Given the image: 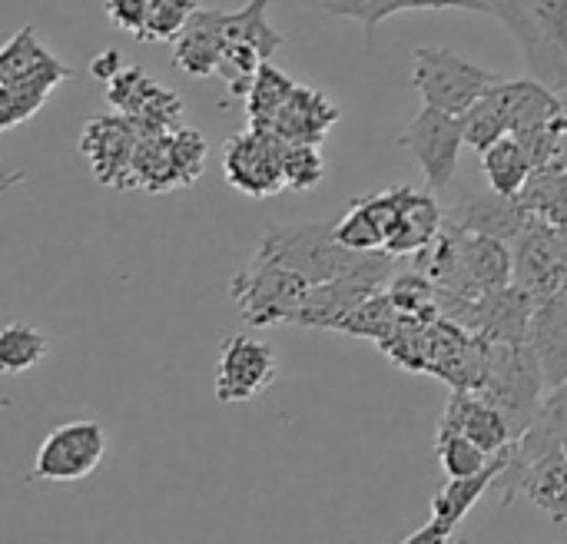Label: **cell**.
<instances>
[{
  "label": "cell",
  "instance_id": "6da1fadb",
  "mask_svg": "<svg viewBox=\"0 0 567 544\" xmlns=\"http://www.w3.org/2000/svg\"><path fill=\"white\" fill-rule=\"evenodd\" d=\"M475 392L492 399L508 415L518 442L535 422L548 389L528 342H485V376Z\"/></svg>",
  "mask_w": 567,
  "mask_h": 544
},
{
  "label": "cell",
  "instance_id": "7a4b0ae2",
  "mask_svg": "<svg viewBox=\"0 0 567 544\" xmlns=\"http://www.w3.org/2000/svg\"><path fill=\"white\" fill-rule=\"evenodd\" d=\"M256 256L279 263V266L306 276L312 286H319V283H329V279L352 273L365 253H352V249L339 246L332 223H296V226L266 229Z\"/></svg>",
  "mask_w": 567,
  "mask_h": 544
},
{
  "label": "cell",
  "instance_id": "3957f363",
  "mask_svg": "<svg viewBox=\"0 0 567 544\" xmlns=\"http://www.w3.org/2000/svg\"><path fill=\"white\" fill-rule=\"evenodd\" d=\"M502 76L439 47H415L412 53V86L422 96V106H435L455 116H465Z\"/></svg>",
  "mask_w": 567,
  "mask_h": 544
},
{
  "label": "cell",
  "instance_id": "277c9868",
  "mask_svg": "<svg viewBox=\"0 0 567 544\" xmlns=\"http://www.w3.org/2000/svg\"><path fill=\"white\" fill-rule=\"evenodd\" d=\"M312 283L279 263L252 256V263L233 279L229 292L239 306V316L249 326H282L296 322Z\"/></svg>",
  "mask_w": 567,
  "mask_h": 544
},
{
  "label": "cell",
  "instance_id": "5b68a950",
  "mask_svg": "<svg viewBox=\"0 0 567 544\" xmlns=\"http://www.w3.org/2000/svg\"><path fill=\"white\" fill-rule=\"evenodd\" d=\"M286 140L266 126H252L229 136L223 146V176L233 189L266 199L286 189Z\"/></svg>",
  "mask_w": 567,
  "mask_h": 544
},
{
  "label": "cell",
  "instance_id": "8992f818",
  "mask_svg": "<svg viewBox=\"0 0 567 544\" xmlns=\"http://www.w3.org/2000/svg\"><path fill=\"white\" fill-rule=\"evenodd\" d=\"M399 146L415 156V163L425 173L429 189L445 193L455 183L458 153L465 146V116L422 106L399 133Z\"/></svg>",
  "mask_w": 567,
  "mask_h": 544
},
{
  "label": "cell",
  "instance_id": "52a82bcc",
  "mask_svg": "<svg viewBox=\"0 0 567 544\" xmlns=\"http://www.w3.org/2000/svg\"><path fill=\"white\" fill-rule=\"evenodd\" d=\"M515 286L535 302H545L567 289V229L528 216L525 229L512 239Z\"/></svg>",
  "mask_w": 567,
  "mask_h": 544
},
{
  "label": "cell",
  "instance_id": "ba28073f",
  "mask_svg": "<svg viewBox=\"0 0 567 544\" xmlns=\"http://www.w3.org/2000/svg\"><path fill=\"white\" fill-rule=\"evenodd\" d=\"M106 459V429L93 419L63 422L40 442L27 482H83Z\"/></svg>",
  "mask_w": 567,
  "mask_h": 544
},
{
  "label": "cell",
  "instance_id": "9c48e42d",
  "mask_svg": "<svg viewBox=\"0 0 567 544\" xmlns=\"http://www.w3.org/2000/svg\"><path fill=\"white\" fill-rule=\"evenodd\" d=\"M279 376V359L269 342H259L252 336H229L219 346L216 356V382L213 392L223 406L249 402L259 392H266Z\"/></svg>",
  "mask_w": 567,
  "mask_h": 544
},
{
  "label": "cell",
  "instance_id": "30bf717a",
  "mask_svg": "<svg viewBox=\"0 0 567 544\" xmlns=\"http://www.w3.org/2000/svg\"><path fill=\"white\" fill-rule=\"evenodd\" d=\"M136 143H140V130L133 126V120L113 110L106 116H93L83 126L80 153L86 156L93 179L100 186L130 189V166H133Z\"/></svg>",
  "mask_w": 567,
  "mask_h": 544
},
{
  "label": "cell",
  "instance_id": "8fae6325",
  "mask_svg": "<svg viewBox=\"0 0 567 544\" xmlns=\"http://www.w3.org/2000/svg\"><path fill=\"white\" fill-rule=\"evenodd\" d=\"M515 445V442H512ZM495 489L502 492V509L515 502V495H528L535 509H542L555 525H567V455L555 452L542 462L518 469L512 462V449L505 459V469L495 479Z\"/></svg>",
  "mask_w": 567,
  "mask_h": 544
},
{
  "label": "cell",
  "instance_id": "7c38bea8",
  "mask_svg": "<svg viewBox=\"0 0 567 544\" xmlns=\"http://www.w3.org/2000/svg\"><path fill=\"white\" fill-rule=\"evenodd\" d=\"M528 209L518 196H502V193H475L468 186H458L452 193V199L445 203V223L465 229V233H478V236H495L512 243L525 223H528Z\"/></svg>",
  "mask_w": 567,
  "mask_h": 544
},
{
  "label": "cell",
  "instance_id": "4fadbf2b",
  "mask_svg": "<svg viewBox=\"0 0 567 544\" xmlns=\"http://www.w3.org/2000/svg\"><path fill=\"white\" fill-rule=\"evenodd\" d=\"M485 96L495 103V110L502 113V120H505L512 136L525 133V130H538V126L567 123L561 93L555 86L542 83L538 76L498 80Z\"/></svg>",
  "mask_w": 567,
  "mask_h": 544
},
{
  "label": "cell",
  "instance_id": "5bb4252c",
  "mask_svg": "<svg viewBox=\"0 0 567 544\" xmlns=\"http://www.w3.org/2000/svg\"><path fill=\"white\" fill-rule=\"evenodd\" d=\"M402 206V186H389L369 196H359L339 223H332L336 243L352 253H385V243L395 229Z\"/></svg>",
  "mask_w": 567,
  "mask_h": 544
},
{
  "label": "cell",
  "instance_id": "9a60e30c",
  "mask_svg": "<svg viewBox=\"0 0 567 544\" xmlns=\"http://www.w3.org/2000/svg\"><path fill=\"white\" fill-rule=\"evenodd\" d=\"M223 53H226V10L199 7L173 40V66L186 76L203 80L219 73Z\"/></svg>",
  "mask_w": 567,
  "mask_h": 544
},
{
  "label": "cell",
  "instance_id": "2e32d148",
  "mask_svg": "<svg viewBox=\"0 0 567 544\" xmlns=\"http://www.w3.org/2000/svg\"><path fill=\"white\" fill-rule=\"evenodd\" d=\"M439 425H449V429L468 435L488 455H498V452H505L515 442L508 415L492 399H485L475 389H455Z\"/></svg>",
  "mask_w": 567,
  "mask_h": 544
},
{
  "label": "cell",
  "instance_id": "e0dca14e",
  "mask_svg": "<svg viewBox=\"0 0 567 544\" xmlns=\"http://www.w3.org/2000/svg\"><path fill=\"white\" fill-rule=\"evenodd\" d=\"M342 120V110L316 86L299 83L292 90V96L282 103V110L266 123V130H272L276 136H282L286 143H309V146H322L329 130Z\"/></svg>",
  "mask_w": 567,
  "mask_h": 544
},
{
  "label": "cell",
  "instance_id": "ac0fdd59",
  "mask_svg": "<svg viewBox=\"0 0 567 544\" xmlns=\"http://www.w3.org/2000/svg\"><path fill=\"white\" fill-rule=\"evenodd\" d=\"M442 229H445V206L439 203V193L402 186V206H399L395 229L385 243V253L395 259L419 256L439 239Z\"/></svg>",
  "mask_w": 567,
  "mask_h": 544
},
{
  "label": "cell",
  "instance_id": "d6986e66",
  "mask_svg": "<svg viewBox=\"0 0 567 544\" xmlns=\"http://www.w3.org/2000/svg\"><path fill=\"white\" fill-rule=\"evenodd\" d=\"M528 346L542 366L545 389H558L567 382V289L535 306L528 326Z\"/></svg>",
  "mask_w": 567,
  "mask_h": 544
},
{
  "label": "cell",
  "instance_id": "ffe728a7",
  "mask_svg": "<svg viewBox=\"0 0 567 544\" xmlns=\"http://www.w3.org/2000/svg\"><path fill=\"white\" fill-rule=\"evenodd\" d=\"M70 76H73V70L66 63H60V57H56L33 73L0 80V130L7 133V130L27 123L50 100V93Z\"/></svg>",
  "mask_w": 567,
  "mask_h": 544
},
{
  "label": "cell",
  "instance_id": "44dd1931",
  "mask_svg": "<svg viewBox=\"0 0 567 544\" xmlns=\"http://www.w3.org/2000/svg\"><path fill=\"white\" fill-rule=\"evenodd\" d=\"M555 452L567 455V382L545 396L535 422L512 445V462L518 469H528V465H535V462H542L545 455H555Z\"/></svg>",
  "mask_w": 567,
  "mask_h": 544
},
{
  "label": "cell",
  "instance_id": "7402d4cb",
  "mask_svg": "<svg viewBox=\"0 0 567 544\" xmlns=\"http://www.w3.org/2000/svg\"><path fill=\"white\" fill-rule=\"evenodd\" d=\"M173 133L140 136L136 153H133V166H130V189L173 193L179 186H189L186 173H183V166L176 160V150H173Z\"/></svg>",
  "mask_w": 567,
  "mask_h": 544
},
{
  "label": "cell",
  "instance_id": "603a6c76",
  "mask_svg": "<svg viewBox=\"0 0 567 544\" xmlns=\"http://www.w3.org/2000/svg\"><path fill=\"white\" fill-rule=\"evenodd\" d=\"M319 10L329 17H346L365 27V33L372 37V30L395 17V13H409V10H472V13H485V0H319Z\"/></svg>",
  "mask_w": 567,
  "mask_h": 544
},
{
  "label": "cell",
  "instance_id": "cb8c5ba5",
  "mask_svg": "<svg viewBox=\"0 0 567 544\" xmlns=\"http://www.w3.org/2000/svg\"><path fill=\"white\" fill-rule=\"evenodd\" d=\"M508 449H512V445H508ZM508 449L498 452V455L492 459V465H488L485 472H478V475H468V479H445V485H442V489L435 492V499H432V519H439V522L458 528L462 519L475 509V502H478L488 489H495V479H498V472L505 469Z\"/></svg>",
  "mask_w": 567,
  "mask_h": 544
},
{
  "label": "cell",
  "instance_id": "d4e9b609",
  "mask_svg": "<svg viewBox=\"0 0 567 544\" xmlns=\"http://www.w3.org/2000/svg\"><path fill=\"white\" fill-rule=\"evenodd\" d=\"M482 173L488 179V186L502 196H522V189L528 186L535 166L522 146L518 136H502L495 146H488L482 153Z\"/></svg>",
  "mask_w": 567,
  "mask_h": 544
},
{
  "label": "cell",
  "instance_id": "484cf974",
  "mask_svg": "<svg viewBox=\"0 0 567 544\" xmlns=\"http://www.w3.org/2000/svg\"><path fill=\"white\" fill-rule=\"evenodd\" d=\"M272 0H246L239 10H226V43L252 47L266 63L286 43V37L269 23Z\"/></svg>",
  "mask_w": 567,
  "mask_h": 544
},
{
  "label": "cell",
  "instance_id": "4316f807",
  "mask_svg": "<svg viewBox=\"0 0 567 544\" xmlns=\"http://www.w3.org/2000/svg\"><path fill=\"white\" fill-rule=\"evenodd\" d=\"M50 346H47V336L30 326V322H7L3 332H0V369L7 376H20V372H30L37 369L43 359H47Z\"/></svg>",
  "mask_w": 567,
  "mask_h": 544
},
{
  "label": "cell",
  "instance_id": "83f0119b",
  "mask_svg": "<svg viewBox=\"0 0 567 544\" xmlns=\"http://www.w3.org/2000/svg\"><path fill=\"white\" fill-rule=\"evenodd\" d=\"M435 455H439V465L445 472V479H468V475H478L492 465L495 455H488L482 445H475L468 435L449 429V425H439L435 432Z\"/></svg>",
  "mask_w": 567,
  "mask_h": 544
},
{
  "label": "cell",
  "instance_id": "f1b7e54d",
  "mask_svg": "<svg viewBox=\"0 0 567 544\" xmlns=\"http://www.w3.org/2000/svg\"><path fill=\"white\" fill-rule=\"evenodd\" d=\"M296 86H299V83H296L289 73H282L279 66L266 63V66L256 73V80H252V86H249V93H246L249 123H252V126H266V123L282 110V103L292 96Z\"/></svg>",
  "mask_w": 567,
  "mask_h": 544
},
{
  "label": "cell",
  "instance_id": "f546056e",
  "mask_svg": "<svg viewBox=\"0 0 567 544\" xmlns=\"http://www.w3.org/2000/svg\"><path fill=\"white\" fill-rule=\"evenodd\" d=\"M50 60H56L37 37L33 27H20L7 47L0 50V80H13V76H23V73H33L40 66H47Z\"/></svg>",
  "mask_w": 567,
  "mask_h": 544
},
{
  "label": "cell",
  "instance_id": "4dcf8cb0",
  "mask_svg": "<svg viewBox=\"0 0 567 544\" xmlns=\"http://www.w3.org/2000/svg\"><path fill=\"white\" fill-rule=\"evenodd\" d=\"M196 10H199V0H150V13H146V27L140 40L173 43Z\"/></svg>",
  "mask_w": 567,
  "mask_h": 544
},
{
  "label": "cell",
  "instance_id": "1f68e13d",
  "mask_svg": "<svg viewBox=\"0 0 567 544\" xmlns=\"http://www.w3.org/2000/svg\"><path fill=\"white\" fill-rule=\"evenodd\" d=\"M156 90H159V83L143 66H123V73L106 83V103L116 113L133 116Z\"/></svg>",
  "mask_w": 567,
  "mask_h": 544
},
{
  "label": "cell",
  "instance_id": "d6a6232c",
  "mask_svg": "<svg viewBox=\"0 0 567 544\" xmlns=\"http://www.w3.org/2000/svg\"><path fill=\"white\" fill-rule=\"evenodd\" d=\"M322 176H326V160L319 146H309V143L286 146V189L309 193L312 186L322 183Z\"/></svg>",
  "mask_w": 567,
  "mask_h": 544
},
{
  "label": "cell",
  "instance_id": "836d02e7",
  "mask_svg": "<svg viewBox=\"0 0 567 544\" xmlns=\"http://www.w3.org/2000/svg\"><path fill=\"white\" fill-rule=\"evenodd\" d=\"M502 136H512L502 113L495 110V103L488 96H482L468 113H465V146H472L475 153H485L488 146H495Z\"/></svg>",
  "mask_w": 567,
  "mask_h": 544
},
{
  "label": "cell",
  "instance_id": "e575fe53",
  "mask_svg": "<svg viewBox=\"0 0 567 544\" xmlns=\"http://www.w3.org/2000/svg\"><path fill=\"white\" fill-rule=\"evenodd\" d=\"M146 13H150V0H106V17L113 27L133 33L136 40L143 37L146 27Z\"/></svg>",
  "mask_w": 567,
  "mask_h": 544
},
{
  "label": "cell",
  "instance_id": "d590c367",
  "mask_svg": "<svg viewBox=\"0 0 567 544\" xmlns=\"http://www.w3.org/2000/svg\"><path fill=\"white\" fill-rule=\"evenodd\" d=\"M538 10H542V17L548 23L551 37L567 53V0H538Z\"/></svg>",
  "mask_w": 567,
  "mask_h": 544
},
{
  "label": "cell",
  "instance_id": "8d00e7d4",
  "mask_svg": "<svg viewBox=\"0 0 567 544\" xmlns=\"http://www.w3.org/2000/svg\"><path fill=\"white\" fill-rule=\"evenodd\" d=\"M123 73V53L116 50V47H110V50H103V53H96L93 57V63H90V76L93 80H100V83H110L113 76H120Z\"/></svg>",
  "mask_w": 567,
  "mask_h": 544
},
{
  "label": "cell",
  "instance_id": "74e56055",
  "mask_svg": "<svg viewBox=\"0 0 567 544\" xmlns=\"http://www.w3.org/2000/svg\"><path fill=\"white\" fill-rule=\"evenodd\" d=\"M452 535H455L452 525H445V522H439V519H429L419 532H412L402 544H452L455 542Z\"/></svg>",
  "mask_w": 567,
  "mask_h": 544
},
{
  "label": "cell",
  "instance_id": "f35d334b",
  "mask_svg": "<svg viewBox=\"0 0 567 544\" xmlns=\"http://www.w3.org/2000/svg\"><path fill=\"white\" fill-rule=\"evenodd\" d=\"M558 93H561V106H565V116H567V86L565 90H558Z\"/></svg>",
  "mask_w": 567,
  "mask_h": 544
},
{
  "label": "cell",
  "instance_id": "ab89813d",
  "mask_svg": "<svg viewBox=\"0 0 567 544\" xmlns=\"http://www.w3.org/2000/svg\"><path fill=\"white\" fill-rule=\"evenodd\" d=\"M452 544H472V542H468V538H455V542H452Z\"/></svg>",
  "mask_w": 567,
  "mask_h": 544
}]
</instances>
